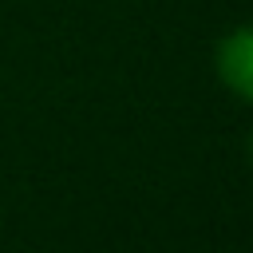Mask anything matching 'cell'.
Wrapping results in <instances>:
<instances>
[{"instance_id": "obj_1", "label": "cell", "mask_w": 253, "mask_h": 253, "mask_svg": "<svg viewBox=\"0 0 253 253\" xmlns=\"http://www.w3.org/2000/svg\"><path fill=\"white\" fill-rule=\"evenodd\" d=\"M217 75L233 95L253 103V28H237L217 47Z\"/></svg>"}]
</instances>
